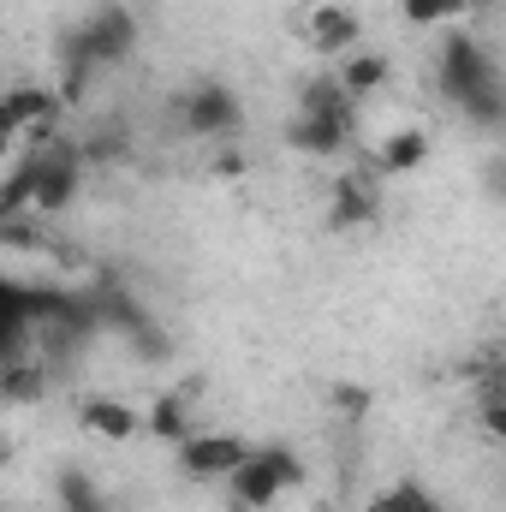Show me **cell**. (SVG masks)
I'll list each match as a JSON object with an SVG mask.
<instances>
[{
	"instance_id": "obj_5",
	"label": "cell",
	"mask_w": 506,
	"mask_h": 512,
	"mask_svg": "<svg viewBox=\"0 0 506 512\" xmlns=\"http://www.w3.org/2000/svg\"><path fill=\"white\" fill-rule=\"evenodd\" d=\"M376 167H346L334 179V203H328V227L352 233V227H376L381 221V191H376Z\"/></svg>"
},
{
	"instance_id": "obj_23",
	"label": "cell",
	"mask_w": 506,
	"mask_h": 512,
	"mask_svg": "<svg viewBox=\"0 0 506 512\" xmlns=\"http://www.w3.org/2000/svg\"><path fill=\"white\" fill-rule=\"evenodd\" d=\"M477 411H483L489 441H506V399H477Z\"/></svg>"
},
{
	"instance_id": "obj_14",
	"label": "cell",
	"mask_w": 506,
	"mask_h": 512,
	"mask_svg": "<svg viewBox=\"0 0 506 512\" xmlns=\"http://www.w3.org/2000/svg\"><path fill=\"white\" fill-rule=\"evenodd\" d=\"M143 429H149L155 441H167V447H179V441L191 435V399H185L179 387H167V393H155V405H149V417H143Z\"/></svg>"
},
{
	"instance_id": "obj_3",
	"label": "cell",
	"mask_w": 506,
	"mask_h": 512,
	"mask_svg": "<svg viewBox=\"0 0 506 512\" xmlns=\"http://www.w3.org/2000/svg\"><path fill=\"white\" fill-rule=\"evenodd\" d=\"M489 78H501V66H495V54L471 36V30H447V42H441V54H435V84H441V102H465L471 90H483Z\"/></svg>"
},
{
	"instance_id": "obj_2",
	"label": "cell",
	"mask_w": 506,
	"mask_h": 512,
	"mask_svg": "<svg viewBox=\"0 0 506 512\" xmlns=\"http://www.w3.org/2000/svg\"><path fill=\"white\" fill-rule=\"evenodd\" d=\"M173 114H179V126L191 131V137H209V143H233L245 131V102L221 78H203L185 96H173Z\"/></svg>"
},
{
	"instance_id": "obj_17",
	"label": "cell",
	"mask_w": 506,
	"mask_h": 512,
	"mask_svg": "<svg viewBox=\"0 0 506 512\" xmlns=\"http://www.w3.org/2000/svg\"><path fill=\"white\" fill-rule=\"evenodd\" d=\"M459 114H465V126H477V131H501L506 126V84L489 78L483 90H471V96L459 102Z\"/></svg>"
},
{
	"instance_id": "obj_4",
	"label": "cell",
	"mask_w": 506,
	"mask_h": 512,
	"mask_svg": "<svg viewBox=\"0 0 506 512\" xmlns=\"http://www.w3.org/2000/svg\"><path fill=\"white\" fill-rule=\"evenodd\" d=\"M298 36L316 60H346L352 48H364V18L346 6V0H322L298 18Z\"/></svg>"
},
{
	"instance_id": "obj_12",
	"label": "cell",
	"mask_w": 506,
	"mask_h": 512,
	"mask_svg": "<svg viewBox=\"0 0 506 512\" xmlns=\"http://www.w3.org/2000/svg\"><path fill=\"white\" fill-rule=\"evenodd\" d=\"M0 102L12 108L18 137H24L30 126H60V120H66V102H60V90H42V84H18V90H6Z\"/></svg>"
},
{
	"instance_id": "obj_24",
	"label": "cell",
	"mask_w": 506,
	"mask_h": 512,
	"mask_svg": "<svg viewBox=\"0 0 506 512\" xmlns=\"http://www.w3.org/2000/svg\"><path fill=\"white\" fill-rule=\"evenodd\" d=\"M245 167H251V161H245V149H239V143H221V149H215V173H227V179H239Z\"/></svg>"
},
{
	"instance_id": "obj_11",
	"label": "cell",
	"mask_w": 506,
	"mask_h": 512,
	"mask_svg": "<svg viewBox=\"0 0 506 512\" xmlns=\"http://www.w3.org/2000/svg\"><path fill=\"white\" fill-rule=\"evenodd\" d=\"M334 78H340V90H346L352 102H370L381 84L393 78V60H387V54H376V48H352V54L334 66Z\"/></svg>"
},
{
	"instance_id": "obj_18",
	"label": "cell",
	"mask_w": 506,
	"mask_h": 512,
	"mask_svg": "<svg viewBox=\"0 0 506 512\" xmlns=\"http://www.w3.org/2000/svg\"><path fill=\"white\" fill-rule=\"evenodd\" d=\"M364 512H447L423 483H393V489H381V495H370V507Z\"/></svg>"
},
{
	"instance_id": "obj_7",
	"label": "cell",
	"mask_w": 506,
	"mask_h": 512,
	"mask_svg": "<svg viewBox=\"0 0 506 512\" xmlns=\"http://www.w3.org/2000/svg\"><path fill=\"white\" fill-rule=\"evenodd\" d=\"M78 429H84L90 441L126 447V441L143 435V417L131 411L126 399H114V393H84V399H78Z\"/></svg>"
},
{
	"instance_id": "obj_19",
	"label": "cell",
	"mask_w": 506,
	"mask_h": 512,
	"mask_svg": "<svg viewBox=\"0 0 506 512\" xmlns=\"http://www.w3.org/2000/svg\"><path fill=\"white\" fill-rule=\"evenodd\" d=\"M399 12H405L417 30H429V24H441V18H465L471 0H399Z\"/></svg>"
},
{
	"instance_id": "obj_22",
	"label": "cell",
	"mask_w": 506,
	"mask_h": 512,
	"mask_svg": "<svg viewBox=\"0 0 506 512\" xmlns=\"http://www.w3.org/2000/svg\"><path fill=\"white\" fill-rule=\"evenodd\" d=\"M131 352H137L143 364H155V358H167V334L149 322V328H137V334H131Z\"/></svg>"
},
{
	"instance_id": "obj_1",
	"label": "cell",
	"mask_w": 506,
	"mask_h": 512,
	"mask_svg": "<svg viewBox=\"0 0 506 512\" xmlns=\"http://www.w3.org/2000/svg\"><path fill=\"white\" fill-rule=\"evenodd\" d=\"M227 495H233V507L239 512H268L286 489H298L304 483V459L292 453V447H280V441H268V447H251L227 477Z\"/></svg>"
},
{
	"instance_id": "obj_8",
	"label": "cell",
	"mask_w": 506,
	"mask_h": 512,
	"mask_svg": "<svg viewBox=\"0 0 506 512\" xmlns=\"http://www.w3.org/2000/svg\"><path fill=\"white\" fill-rule=\"evenodd\" d=\"M292 114H316V120H334V126L358 131L364 102H352V96L340 90V78H334V72H310V78L298 84V108H292Z\"/></svg>"
},
{
	"instance_id": "obj_15",
	"label": "cell",
	"mask_w": 506,
	"mask_h": 512,
	"mask_svg": "<svg viewBox=\"0 0 506 512\" xmlns=\"http://www.w3.org/2000/svg\"><path fill=\"white\" fill-rule=\"evenodd\" d=\"M72 143H78V167H126L131 161L126 126H96V131H84V137H72Z\"/></svg>"
},
{
	"instance_id": "obj_26",
	"label": "cell",
	"mask_w": 506,
	"mask_h": 512,
	"mask_svg": "<svg viewBox=\"0 0 506 512\" xmlns=\"http://www.w3.org/2000/svg\"><path fill=\"white\" fill-rule=\"evenodd\" d=\"M12 143H18V137H0V161H6V155H12Z\"/></svg>"
},
{
	"instance_id": "obj_16",
	"label": "cell",
	"mask_w": 506,
	"mask_h": 512,
	"mask_svg": "<svg viewBox=\"0 0 506 512\" xmlns=\"http://www.w3.org/2000/svg\"><path fill=\"white\" fill-rule=\"evenodd\" d=\"M54 495H60V512H114L108 495H102V483H96L90 471H78V465H66V471L54 477Z\"/></svg>"
},
{
	"instance_id": "obj_21",
	"label": "cell",
	"mask_w": 506,
	"mask_h": 512,
	"mask_svg": "<svg viewBox=\"0 0 506 512\" xmlns=\"http://www.w3.org/2000/svg\"><path fill=\"white\" fill-rule=\"evenodd\" d=\"M0 245H12V251H42L36 215H0Z\"/></svg>"
},
{
	"instance_id": "obj_9",
	"label": "cell",
	"mask_w": 506,
	"mask_h": 512,
	"mask_svg": "<svg viewBox=\"0 0 506 512\" xmlns=\"http://www.w3.org/2000/svg\"><path fill=\"white\" fill-rule=\"evenodd\" d=\"M352 137H358L352 126H334V120H316V114H292L286 120V149H298L310 161H334Z\"/></svg>"
},
{
	"instance_id": "obj_20",
	"label": "cell",
	"mask_w": 506,
	"mask_h": 512,
	"mask_svg": "<svg viewBox=\"0 0 506 512\" xmlns=\"http://www.w3.org/2000/svg\"><path fill=\"white\" fill-rule=\"evenodd\" d=\"M328 399H334V411H340L346 423H364V417H370V405H376V393H370L364 382H334V387H328Z\"/></svg>"
},
{
	"instance_id": "obj_13",
	"label": "cell",
	"mask_w": 506,
	"mask_h": 512,
	"mask_svg": "<svg viewBox=\"0 0 506 512\" xmlns=\"http://www.w3.org/2000/svg\"><path fill=\"white\" fill-rule=\"evenodd\" d=\"M48 382H54V370H48L36 352L0 364V399H6V405H42V399H48Z\"/></svg>"
},
{
	"instance_id": "obj_10",
	"label": "cell",
	"mask_w": 506,
	"mask_h": 512,
	"mask_svg": "<svg viewBox=\"0 0 506 512\" xmlns=\"http://www.w3.org/2000/svg\"><path fill=\"white\" fill-rule=\"evenodd\" d=\"M429 161V131L423 126H399L387 131L376 143V155H370V167H376L381 179H399V173H417Z\"/></svg>"
},
{
	"instance_id": "obj_25",
	"label": "cell",
	"mask_w": 506,
	"mask_h": 512,
	"mask_svg": "<svg viewBox=\"0 0 506 512\" xmlns=\"http://www.w3.org/2000/svg\"><path fill=\"white\" fill-rule=\"evenodd\" d=\"M0 137H18V120H12V108L0 102Z\"/></svg>"
},
{
	"instance_id": "obj_6",
	"label": "cell",
	"mask_w": 506,
	"mask_h": 512,
	"mask_svg": "<svg viewBox=\"0 0 506 512\" xmlns=\"http://www.w3.org/2000/svg\"><path fill=\"white\" fill-rule=\"evenodd\" d=\"M173 453H179V471H185L191 483H221V477L251 453V441H245V435H185Z\"/></svg>"
}]
</instances>
